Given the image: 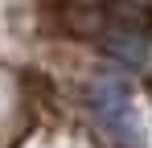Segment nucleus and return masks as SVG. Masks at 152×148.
<instances>
[{"label": "nucleus", "mask_w": 152, "mask_h": 148, "mask_svg": "<svg viewBox=\"0 0 152 148\" xmlns=\"http://www.w3.org/2000/svg\"><path fill=\"white\" fill-rule=\"evenodd\" d=\"M86 107L107 127V136H115L124 148H144L148 144V132H144V115L136 107V95L127 91L119 78H91Z\"/></svg>", "instance_id": "nucleus-1"}]
</instances>
